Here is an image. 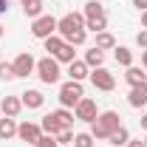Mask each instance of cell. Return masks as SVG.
<instances>
[{"label":"cell","instance_id":"obj_35","mask_svg":"<svg viewBox=\"0 0 147 147\" xmlns=\"http://www.w3.org/2000/svg\"><path fill=\"white\" fill-rule=\"evenodd\" d=\"M142 127L147 130V113H144V116H142Z\"/></svg>","mask_w":147,"mask_h":147},{"label":"cell","instance_id":"obj_11","mask_svg":"<svg viewBox=\"0 0 147 147\" xmlns=\"http://www.w3.org/2000/svg\"><path fill=\"white\" fill-rule=\"evenodd\" d=\"M20 102H23V108H28V110H37V108H42V102H45V96L40 91H23L20 93Z\"/></svg>","mask_w":147,"mask_h":147},{"label":"cell","instance_id":"obj_40","mask_svg":"<svg viewBox=\"0 0 147 147\" xmlns=\"http://www.w3.org/2000/svg\"><path fill=\"white\" fill-rule=\"evenodd\" d=\"M23 3H28V0H23Z\"/></svg>","mask_w":147,"mask_h":147},{"label":"cell","instance_id":"obj_27","mask_svg":"<svg viewBox=\"0 0 147 147\" xmlns=\"http://www.w3.org/2000/svg\"><path fill=\"white\" fill-rule=\"evenodd\" d=\"M0 79H6V82L17 79V74H14V65H11V62H0Z\"/></svg>","mask_w":147,"mask_h":147},{"label":"cell","instance_id":"obj_8","mask_svg":"<svg viewBox=\"0 0 147 147\" xmlns=\"http://www.w3.org/2000/svg\"><path fill=\"white\" fill-rule=\"evenodd\" d=\"M17 136L23 139V142L37 144V142H40V136H42V127L34 125V122H23V125H17Z\"/></svg>","mask_w":147,"mask_h":147},{"label":"cell","instance_id":"obj_38","mask_svg":"<svg viewBox=\"0 0 147 147\" xmlns=\"http://www.w3.org/2000/svg\"><path fill=\"white\" fill-rule=\"evenodd\" d=\"M0 37H3V26H0Z\"/></svg>","mask_w":147,"mask_h":147},{"label":"cell","instance_id":"obj_6","mask_svg":"<svg viewBox=\"0 0 147 147\" xmlns=\"http://www.w3.org/2000/svg\"><path fill=\"white\" fill-rule=\"evenodd\" d=\"M91 82H93V88H99V91H113L116 88V79H113V74L108 68H93Z\"/></svg>","mask_w":147,"mask_h":147},{"label":"cell","instance_id":"obj_23","mask_svg":"<svg viewBox=\"0 0 147 147\" xmlns=\"http://www.w3.org/2000/svg\"><path fill=\"white\" fill-rule=\"evenodd\" d=\"M54 116H57V122L62 125L65 130H71V125H74V113L68 108H59V110H54Z\"/></svg>","mask_w":147,"mask_h":147},{"label":"cell","instance_id":"obj_3","mask_svg":"<svg viewBox=\"0 0 147 147\" xmlns=\"http://www.w3.org/2000/svg\"><path fill=\"white\" fill-rule=\"evenodd\" d=\"M37 76L45 82V85H54V82H59V62H57L54 57H42L40 62H37Z\"/></svg>","mask_w":147,"mask_h":147},{"label":"cell","instance_id":"obj_20","mask_svg":"<svg viewBox=\"0 0 147 147\" xmlns=\"http://www.w3.org/2000/svg\"><path fill=\"white\" fill-rule=\"evenodd\" d=\"M96 48H99V51L116 48V40H113V34H108V31H99V34H96Z\"/></svg>","mask_w":147,"mask_h":147},{"label":"cell","instance_id":"obj_2","mask_svg":"<svg viewBox=\"0 0 147 147\" xmlns=\"http://www.w3.org/2000/svg\"><path fill=\"white\" fill-rule=\"evenodd\" d=\"M119 127H122V116L116 110H105L91 122V136L93 139H110V133Z\"/></svg>","mask_w":147,"mask_h":147},{"label":"cell","instance_id":"obj_13","mask_svg":"<svg viewBox=\"0 0 147 147\" xmlns=\"http://www.w3.org/2000/svg\"><path fill=\"white\" fill-rule=\"evenodd\" d=\"M88 65H85V59H74V62H68V76L71 79H76V82H82L85 76H88Z\"/></svg>","mask_w":147,"mask_h":147},{"label":"cell","instance_id":"obj_10","mask_svg":"<svg viewBox=\"0 0 147 147\" xmlns=\"http://www.w3.org/2000/svg\"><path fill=\"white\" fill-rule=\"evenodd\" d=\"M11 65H14V74H17V76H28V74L37 68V59H34L31 54H20Z\"/></svg>","mask_w":147,"mask_h":147},{"label":"cell","instance_id":"obj_7","mask_svg":"<svg viewBox=\"0 0 147 147\" xmlns=\"http://www.w3.org/2000/svg\"><path fill=\"white\" fill-rule=\"evenodd\" d=\"M99 116V108H96V102L88 99V96H82L79 102H76V119H82V122H93Z\"/></svg>","mask_w":147,"mask_h":147},{"label":"cell","instance_id":"obj_34","mask_svg":"<svg viewBox=\"0 0 147 147\" xmlns=\"http://www.w3.org/2000/svg\"><path fill=\"white\" fill-rule=\"evenodd\" d=\"M3 11H9V0H0V14Z\"/></svg>","mask_w":147,"mask_h":147},{"label":"cell","instance_id":"obj_14","mask_svg":"<svg viewBox=\"0 0 147 147\" xmlns=\"http://www.w3.org/2000/svg\"><path fill=\"white\" fill-rule=\"evenodd\" d=\"M40 127H42V133H45V136H57L59 130H65L62 125H59V122H57V116H54V113H45V116H42V125H40Z\"/></svg>","mask_w":147,"mask_h":147},{"label":"cell","instance_id":"obj_39","mask_svg":"<svg viewBox=\"0 0 147 147\" xmlns=\"http://www.w3.org/2000/svg\"><path fill=\"white\" fill-rule=\"evenodd\" d=\"M65 147H74V144H65Z\"/></svg>","mask_w":147,"mask_h":147},{"label":"cell","instance_id":"obj_15","mask_svg":"<svg viewBox=\"0 0 147 147\" xmlns=\"http://www.w3.org/2000/svg\"><path fill=\"white\" fill-rule=\"evenodd\" d=\"M102 62H105V51H99L96 45L91 51H85V65L88 68H102Z\"/></svg>","mask_w":147,"mask_h":147},{"label":"cell","instance_id":"obj_41","mask_svg":"<svg viewBox=\"0 0 147 147\" xmlns=\"http://www.w3.org/2000/svg\"><path fill=\"white\" fill-rule=\"evenodd\" d=\"M144 144H147V142H144Z\"/></svg>","mask_w":147,"mask_h":147},{"label":"cell","instance_id":"obj_37","mask_svg":"<svg viewBox=\"0 0 147 147\" xmlns=\"http://www.w3.org/2000/svg\"><path fill=\"white\" fill-rule=\"evenodd\" d=\"M142 62H144V71H147V51L142 54Z\"/></svg>","mask_w":147,"mask_h":147},{"label":"cell","instance_id":"obj_22","mask_svg":"<svg viewBox=\"0 0 147 147\" xmlns=\"http://www.w3.org/2000/svg\"><path fill=\"white\" fill-rule=\"evenodd\" d=\"M127 142H130L127 127H119V130H113V133H110V144H113V147H122V144H127Z\"/></svg>","mask_w":147,"mask_h":147},{"label":"cell","instance_id":"obj_1","mask_svg":"<svg viewBox=\"0 0 147 147\" xmlns=\"http://www.w3.org/2000/svg\"><path fill=\"white\" fill-rule=\"evenodd\" d=\"M57 31L62 34L65 42H71V45H82V42H85V14L68 11L62 20H57Z\"/></svg>","mask_w":147,"mask_h":147},{"label":"cell","instance_id":"obj_5","mask_svg":"<svg viewBox=\"0 0 147 147\" xmlns=\"http://www.w3.org/2000/svg\"><path fill=\"white\" fill-rule=\"evenodd\" d=\"M57 31V20L51 17V14H42V17H37L34 23H31V34L37 37V40H45V37H51Z\"/></svg>","mask_w":147,"mask_h":147},{"label":"cell","instance_id":"obj_24","mask_svg":"<svg viewBox=\"0 0 147 147\" xmlns=\"http://www.w3.org/2000/svg\"><path fill=\"white\" fill-rule=\"evenodd\" d=\"M125 79H127V82H130V88H133V85L144 82V71H142V68H136V65H130V68H127V74H125Z\"/></svg>","mask_w":147,"mask_h":147},{"label":"cell","instance_id":"obj_30","mask_svg":"<svg viewBox=\"0 0 147 147\" xmlns=\"http://www.w3.org/2000/svg\"><path fill=\"white\" fill-rule=\"evenodd\" d=\"M34 147H59V142H57L54 136H40V142Z\"/></svg>","mask_w":147,"mask_h":147},{"label":"cell","instance_id":"obj_32","mask_svg":"<svg viewBox=\"0 0 147 147\" xmlns=\"http://www.w3.org/2000/svg\"><path fill=\"white\" fill-rule=\"evenodd\" d=\"M133 6H136V9H142V11H147V0H133Z\"/></svg>","mask_w":147,"mask_h":147},{"label":"cell","instance_id":"obj_16","mask_svg":"<svg viewBox=\"0 0 147 147\" xmlns=\"http://www.w3.org/2000/svg\"><path fill=\"white\" fill-rule=\"evenodd\" d=\"M113 57H116V62H119V65H125V68H130V65H133V51H130V48H125V45H116Z\"/></svg>","mask_w":147,"mask_h":147},{"label":"cell","instance_id":"obj_28","mask_svg":"<svg viewBox=\"0 0 147 147\" xmlns=\"http://www.w3.org/2000/svg\"><path fill=\"white\" fill-rule=\"evenodd\" d=\"M74 147H93V136L91 133H76L74 136Z\"/></svg>","mask_w":147,"mask_h":147},{"label":"cell","instance_id":"obj_25","mask_svg":"<svg viewBox=\"0 0 147 147\" xmlns=\"http://www.w3.org/2000/svg\"><path fill=\"white\" fill-rule=\"evenodd\" d=\"M42 42H45V51H51V54H57V51H59V48H62V45H65V40H62V37H57V34H51V37H45V40H42Z\"/></svg>","mask_w":147,"mask_h":147},{"label":"cell","instance_id":"obj_4","mask_svg":"<svg viewBox=\"0 0 147 147\" xmlns=\"http://www.w3.org/2000/svg\"><path fill=\"white\" fill-rule=\"evenodd\" d=\"M82 96H85L82 82L71 79V82H65V85L59 88V105H62V108H76V102H79Z\"/></svg>","mask_w":147,"mask_h":147},{"label":"cell","instance_id":"obj_21","mask_svg":"<svg viewBox=\"0 0 147 147\" xmlns=\"http://www.w3.org/2000/svg\"><path fill=\"white\" fill-rule=\"evenodd\" d=\"M91 17H105V6L102 3H96V0L85 3V20H91Z\"/></svg>","mask_w":147,"mask_h":147},{"label":"cell","instance_id":"obj_26","mask_svg":"<svg viewBox=\"0 0 147 147\" xmlns=\"http://www.w3.org/2000/svg\"><path fill=\"white\" fill-rule=\"evenodd\" d=\"M85 28H91V31H105L108 28V17H91V20H85Z\"/></svg>","mask_w":147,"mask_h":147},{"label":"cell","instance_id":"obj_12","mask_svg":"<svg viewBox=\"0 0 147 147\" xmlns=\"http://www.w3.org/2000/svg\"><path fill=\"white\" fill-rule=\"evenodd\" d=\"M0 110H3V116H11V119H14L20 110H23V102H20L17 96H6V99L0 102Z\"/></svg>","mask_w":147,"mask_h":147},{"label":"cell","instance_id":"obj_36","mask_svg":"<svg viewBox=\"0 0 147 147\" xmlns=\"http://www.w3.org/2000/svg\"><path fill=\"white\" fill-rule=\"evenodd\" d=\"M142 26H144V28H147V11H144V14H142Z\"/></svg>","mask_w":147,"mask_h":147},{"label":"cell","instance_id":"obj_33","mask_svg":"<svg viewBox=\"0 0 147 147\" xmlns=\"http://www.w3.org/2000/svg\"><path fill=\"white\" fill-rule=\"evenodd\" d=\"M127 147H147V144L142 142V139H139V142H127Z\"/></svg>","mask_w":147,"mask_h":147},{"label":"cell","instance_id":"obj_19","mask_svg":"<svg viewBox=\"0 0 147 147\" xmlns=\"http://www.w3.org/2000/svg\"><path fill=\"white\" fill-rule=\"evenodd\" d=\"M54 59H57V62H74V59H76V51H74V45H71V42H65V45H62V48L54 54Z\"/></svg>","mask_w":147,"mask_h":147},{"label":"cell","instance_id":"obj_29","mask_svg":"<svg viewBox=\"0 0 147 147\" xmlns=\"http://www.w3.org/2000/svg\"><path fill=\"white\" fill-rule=\"evenodd\" d=\"M54 139H57V142H59L62 147H65V144H74V133H71V130H59Z\"/></svg>","mask_w":147,"mask_h":147},{"label":"cell","instance_id":"obj_9","mask_svg":"<svg viewBox=\"0 0 147 147\" xmlns=\"http://www.w3.org/2000/svg\"><path fill=\"white\" fill-rule=\"evenodd\" d=\"M127 105H130V108H144V105H147V82H139V85L130 88Z\"/></svg>","mask_w":147,"mask_h":147},{"label":"cell","instance_id":"obj_18","mask_svg":"<svg viewBox=\"0 0 147 147\" xmlns=\"http://www.w3.org/2000/svg\"><path fill=\"white\" fill-rule=\"evenodd\" d=\"M23 11H26V17H42V0H28V3H23Z\"/></svg>","mask_w":147,"mask_h":147},{"label":"cell","instance_id":"obj_17","mask_svg":"<svg viewBox=\"0 0 147 147\" xmlns=\"http://www.w3.org/2000/svg\"><path fill=\"white\" fill-rule=\"evenodd\" d=\"M11 136H17V125L11 116H6V119H0V139H11Z\"/></svg>","mask_w":147,"mask_h":147},{"label":"cell","instance_id":"obj_31","mask_svg":"<svg viewBox=\"0 0 147 147\" xmlns=\"http://www.w3.org/2000/svg\"><path fill=\"white\" fill-rule=\"evenodd\" d=\"M136 42H139L142 48H147V28H144V31H139V34H136Z\"/></svg>","mask_w":147,"mask_h":147}]
</instances>
